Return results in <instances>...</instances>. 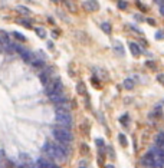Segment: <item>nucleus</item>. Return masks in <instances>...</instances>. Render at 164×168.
Listing matches in <instances>:
<instances>
[{"instance_id": "f257e3e1", "label": "nucleus", "mask_w": 164, "mask_h": 168, "mask_svg": "<svg viewBox=\"0 0 164 168\" xmlns=\"http://www.w3.org/2000/svg\"><path fill=\"white\" fill-rule=\"evenodd\" d=\"M56 122L61 127H65V128H71L72 125V115L69 113L68 109L64 108H58L56 109Z\"/></svg>"}, {"instance_id": "f03ea898", "label": "nucleus", "mask_w": 164, "mask_h": 168, "mask_svg": "<svg viewBox=\"0 0 164 168\" xmlns=\"http://www.w3.org/2000/svg\"><path fill=\"white\" fill-rule=\"evenodd\" d=\"M43 151L46 152L48 157H50L52 160H56V161H65L66 157H68V155H65L64 152L58 148V145H53V144H46L43 147Z\"/></svg>"}, {"instance_id": "7ed1b4c3", "label": "nucleus", "mask_w": 164, "mask_h": 168, "mask_svg": "<svg viewBox=\"0 0 164 168\" xmlns=\"http://www.w3.org/2000/svg\"><path fill=\"white\" fill-rule=\"evenodd\" d=\"M53 136L56 138L58 141H62V142H71L72 141V134H71V131L65 127H55L53 128Z\"/></svg>"}, {"instance_id": "20e7f679", "label": "nucleus", "mask_w": 164, "mask_h": 168, "mask_svg": "<svg viewBox=\"0 0 164 168\" xmlns=\"http://www.w3.org/2000/svg\"><path fill=\"white\" fill-rule=\"evenodd\" d=\"M46 94L52 95V94H62V82L59 79L49 80L46 83Z\"/></svg>"}, {"instance_id": "39448f33", "label": "nucleus", "mask_w": 164, "mask_h": 168, "mask_svg": "<svg viewBox=\"0 0 164 168\" xmlns=\"http://www.w3.org/2000/svg\"><path fill=\"white\" fill-rule=\"evenodd\" d=\"M151 155L154 158V162H156V168H163L164 167V151L160 150L158 147H154L151 150Z\"/></svg>"}, {"instance_id": "423d86ee", "label": "nucleus", "mask_w": 164, "mask_h": 168, "mask_svg": "<svg viewBox=\"0 0 164 168\" xmlns=\"http://www.w3.org/2000/svg\"><path fill=\"white\" fill-rule=\"evenodd\" d=\"M141 162L148 168H156V162H154V158H153V155H151V152H148L146 154L143 158H141Z\"/></svg>"}, {"instance_id": "0eeeda50", "label": "nucleus", "mask_w": 164, "mask_h": 168, "mask_svg": "<svg viewBox=\"0 0 164 168\" xmlns=\"http://www.w3.org/2000/svg\"><path fill=\"white\" fill-rule=\"evenodd\" d=\"M83 7H85L86 12H97L99 7V4L97 0H86V1L83 3Z\"/></svg>"}, {"instance_id": "6e6552de", "label": "nucleus", "mask_w": 164, "mask_h": 168, "mask_svg": "<svg viewBox=\"0 0 164 168\" xmlns=\"http://www.w3.org/2000/svg\"><path fill=\"white\" fill-rule=\"evenodd\" d=\"M128 48H130V52H131L134 56H140L141 55V49L137 43H134V42H130L128 43Z\"/></svg>"}, {"instance_id": "1a4fd4ad", "label": "nucleus", "mask_w": 164, "mask_h": 168, "mask_svg": "<svg viewBox=\"0 0 164 168\" xmlns=\"http://www.w3.org/2000/svg\"><path fill=\"white\" fill-rule=\"evenodd\" d=\"M52 165H53L52 162L43 160V158H41V160L38 161V167H39V168H52Z\"/></svg>"}, {"instance_id": "9d476101", "label": "nucleus", "mask_w": 164, "mask_h": 168, "mask_svg": "<svg viewBox=\"0 0 164 168\" xmlns=\"http://www.w3.org/2000/svg\"><path fill=\"white\" fill-rule=\"evenodd\" d=\"M156 144H157V147H158L160 150H163V151H164V134H160V135H157Z\"/></svg>"}, {"instance_id": "9b49d317", "label": "nucleus", "mask_w": 164, "mask_h": 168, "mask_svg": "<svg viewBox=\"0 0 164 168\" xmlns=\"http://www.w3.org/2000/svg\"><path fill=\"white\" fill-rule=\"evenodd\" d=\"M30 63H32V66L33 68H36V69H42V68L45 66V63H43L42 60H39V59H33Z\"/></svg>"}, {"instance_id": "f8f14e48", "label": "nucleus", "mask_w": 164, "mask_h": 168, "mask_svg": "<svg viewBox=\"0 0 164 168\" xmlns=\"http://www.w3.org/2000/svg\"><path fill=\"white\" fill-rule=\"evenodd\" d=\"M76 89H78V92H79L81 95H85V92H86V89H85V83H83V82H79L78 86H76Z\"/></svg>"}, {"instance_id": "ddd939ff", "label": "nucleus", "mask_w": 164, "mask_h": 168, "mask_svg": "<svg viewBox=\"0 0 164 168\" xmlns=\"http://www.w3.org/2000/svg\"><path fill=\"white\" fill-rule=\"evenodd\" d=\"M36 33H38V36L42 38V39L46 38V32H45V29H42V27H36Z\"/></svg>"}, {"instance_id": "4468645a", "label": "nucleus", "mask_w": 164, "mask_h": 168, "mask_svg": "<svg viewBox=\"0 0 164 168\" xmlns=\"http://www.w3.org/2000/svg\"><path fill=\"white\" fill-rule=\"evenodd\" d=\"M124 86L127 89H132L134 88V82H132V79H125L124 80Z\"/></svg>"}, {"instance_id": "2eb2a0df", "label": "nucleus", "mask_w": 164, "mask_h": 168, "mask_svg": "<svg viewBox=\"0 0 164 168\" xmlns=\"http://www.w3.org/2000/svg\"><path fill=\"white\" fill-rule=\"evenodd\" d=\"M101 29H102V30H104L105 33H109V32H111V24L105 22V23L101 24Z\"/></svg>"}, {"instance_id": "dca6fc26", "label": "nucleus", "mask_w": 164, "mask_h": 168, "mask_svg": "<svg viewBox=\"0 0 164 168\" xmlns=\"http://www.w3.org/2000/svg\"><path fill=\"white\" fill-rule=\"evenodd\" d=\"M41 79H42V83H45V85H46V83H48V82H49V73L46 72V73H42L41 75Z\"/></svg>"}, {"instance_id": "f3484780", "label": "nucleus", "mask_w": 164, "mask_h": 168, "mask_svg": "<svg viewBox=\"0 0 164 168\" xmlns=\"http://www.w3.org/2000/svg\"><path fill=\"white\" fill-rule=\"evenodd\" d=\"M17 12H20V13H23V15H27V13H29V9L25 7V6H17Z\"/></svg>"}, {"instance_id": "a211bd4d", "label": "nucleus", "mask_w": 164, "mask_h": 168, "mask_svg": "<svg viewBox=\"0 0 164 168\" xmlns=\"http://www.w3.org/2000/svg\"><path fill=\"white\" fill-rule=\"evenodd\" d=\"M118 139H120V142L123 144V147H127V139H125V135L120 134V135H118Z\"/></svg>"}, {"instance_id": "6ab92c4d", "label": "nucleus", "mask_w": 164, "mask_h": 168, "mask_svg": "<svg viewBox=\"0 0 164 168\" xmlns=\"http://www.w3.org/2000/svg\"><path fill=\"white\" fill-rule=\"evenodd\" d=\"M118 7L127 9V3H125V1H118Z\"/></svg>"}, {"instance_id": "aec40b11", "label": "nucleus", "mask_w": 164, "mask_h": 168, "mask_svg": "<svg viewBox=\"0 0 164 168\" xmlns=\"http://www.w3.org/2000/svg\"><path fill=\"white\" fill-rule=\"evenodd\" d=\"M13 35H15V36H16L17 39H20V40H25V36H22V35H20V33L15 32V33H13Z\"/></svg>"}, {"instance_id": "412c9836", "label": "nucleus", "mask_w": 164, "mask_h": 168, "mask_svg": "<svg viewBox=\"0 0 164 168\" xmlns=\"http://www.w3.org/2000/svg\"><path fill=\"white\" fill-rule=\"evenodd\" d=\"M146 65H147L148 68H151V69H154V68H156V63H154V62H146Z\"/></svg>"}, {"instance_id": "4be33fe9", "label": "nucleus", "mask_w": 164, "mask_h": 168, "mask_svg": "<svg viewBox=\"0 0 164 168\" xmlns=\"http://www.w3.org/2000/svg\"><path fill=\"white\" fill-rule=\"evenodd\" d=\"M20 24H23V26H26V27H29V29L32 27V26L29 24V22H26V20H23V22H20Z\"/></svg>"}, {"instance_id": "5701e85b", "label": "nucleus", "mask_w": 164, "mask_h": 168, "mask_svg": "<svg viewBox=\"0 0 164 168\" xmlns=\"http://www.w3.org/2000/svg\"><path fill=\"white\" fill-rule=\"evenodd\" d=\"M160 13H161V15L164 16V3L161 4V6H160Z\"/></svg>"}, {"instance_id": "b1692460", "label": "nucleus", "mask_w": 164, "mask_h": 168, "mask_svg": "<svg viewBox=\"0 0 164 168\" xmlns=\"http://www.w3.org/2000/svg\"><path fill=\"white\" fill-rule=\"evenodd\" d=\"M163 38H164V36H163V33H161V32L157 33V39H163Z\"/></svg>"}, {"instance_id": "393cba45", "label": "nucleus", "mask_w": 164, "mask_h": 168, "mask_svg": "<svg viewBox=\"0 0 164 168\" xmlns=\"http://www.w3.org/2000/svg\"><path fill=\"white\" fill-rule=\"evenodd\" d=\"M158 80H160L161 83H164V76L163 75H158Z\"/></svg>"}, {"instance_id": "a878e982", "label": "nucleus", "mask_w": 164, "mask_h": 168, "mask_svg": "<svg viewBox=\"0 0 164 168\" xmlns=\"http://www.w3.org/2000/svg\"><path fill=\"white\" fill-rule=\"evenodd\" d=\"M97 145H99V147H102V145H104V142H102L101 139H97Z\"/></svg>"}, {"instance_id": "bb28decb", "label": "nucleus", "mask_w": 164, "mask_h": 168, "mask_svg": "<svg viewBox=\"0 0 164 168\" xmlns=\"http://www.w3.org/2000/svg\"><path fill=\"white\" fill-rule=\"evenodd\" d=\"M148 23H150V24H156V22H154L153 19H148Z\"/></svg>"}, {"instance_id": "cd10ccee", "label": "nucleus", "mask_w": 164, "mask_h": 168, "mask_svg": "<svg viewBox=\"0 0 164 168\" xmlns=\"http://www.w3.org/2000/svg\"><path fill=\"white\" fill-rule=\"evenodd\" d=\"M52 168H61V167H58V165H55V164H53V165H52Z\"/></svg>"}, {"instance_id": "c85d7f7f", "label": "nucleus", "mask_w": 164, "mask_h": 168, "mask_svg": "<svg viewBox=\"0 0 164 168\" xmlns=\"http://www.w3.org/2000/svg\"><path fill=\"white\" fill-rule=\"evenodd\" d=\"M107 168H114V165H107Z\"/></svg>"}, {"instance_id": "c756f323", "label": "nucleus", "mask_w": 164, "mask_h": 168, "mask_svg": "<svg viewBox=\"0 0 164 168\" xmlns=\"http://www.w3.org/2000/svg\"><path fill=\"white\" fill-rule=\"evenodd\" d=\"M79 168H86V167H82V165H79Z\"/></svg>"}, {"instance_id": "7c9ffc66", "label": "nucleus", "mask_w": 164, "mask_h": 168, "mask_svg": "<svg viewBox=\"0 0 164 168\" xmlns=\"http://www.w3.org/2000/svg\"><path fill=\"white\" fill-rule=\"evenodd\" d=\"M52 1H55V3H56V1H58V0H52Z\"/></svg>"}]
</instances>
